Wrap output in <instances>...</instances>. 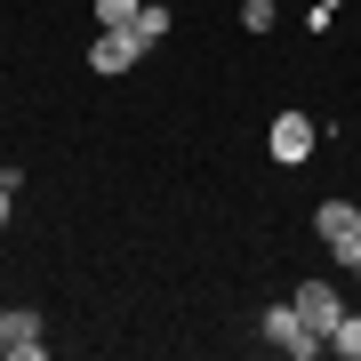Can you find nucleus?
Returning <instances> with one entry per match:
<instances>
[{
	"mask_svg": "<svg viewBox=\"0 0 361 361\" xmlns=\"http://www.w3.org/2000/svg\"><path fill=\"white\" fill-rule=\"evenodd\" d=\"M337 8H345V0H313V16H305V25H313V32H329V16H337Z\"/></svg>",
	"mask_w": 361,
	"mask_h": 361,
	"instance_id": "nucleus-13",
	"label": "nucleus"
},
{
	"mask_svg": "<svg viewBox=\"0 0 361 361\" xmlns=\"http://www.w3.org/2000/svg\"><path fill=\"white\" fill-rule=\"evenodd\" d=\"M129 32L145 40V49H153V40H169V8H137V16H129Z\"/></svg>",
	"mask_w": 361,
	"mask_h": 361,
	"instance_id": "nucleus-8",
	"label": "nucleus"
},
{
	"mask_svg": "<svg viewBox=\"0 0 361 361\" xmlns=\"http://www.w3.org/2000/svg\"><path fill=\"white\" fill-rule=\"evenodd\" d=\"M137 8H145V0H97V25H129Z\"/></svg>",
	"mask_w": 361,
	"mask_h": 361,
	"instance_id": "nucleus-11",
	"label": "nucleus"
},
{
	"mask_svg": "<svg viewBox=\"0 0 361 361\" xmlns=\"http://www.w3.org/2000/svg\"><path fill=\"white\" fill-rule=\"evenodd\" d=\"M40 353H49V329H40V313L0 305V361H40Z\"/></svg>",
	"mask_w": 361,
	"mask_h": 361,
	"instance_id": "nucleus-2",
	"label": "nucleus"
},
{
	"mask_svg": "<svg viewBox=\"0 0 361 361\" xmlns=\"http://www.w3.org/2000/svg\"><path fill=\"white\" fill-rule=\"evenodd\" d=\"M329 353H345V361H361V313H353V305L337 313V329H329Z\"/></svg>",
	"mask_w": 361,
	"mask_h": 361,
	"instance_id": "nucleus-7",
	"label": "nucleus"
},
{
	"mask_svg": "<svg viewBox=\"0 0 361 361\" xmlns=\"http://www.w3.org/2000/svg\"><path fill=\"white\" fill-rule=\"evenodd\" d=\"M273 25H281L273 0H241V32H273Z\"/></svg>",
	"mask_w": 361,
	"mask_h": 361,
	"instance_id": "nucleus-9",
	"label": "nucleus"
},
{
	"mask_svg": "<svg viewBox=\"0 0 361 361\" xmlns=\"http://www.w3.org/2000/svg\"><path fill=\"white\" fill-rule=\"evenodd\" d=\"M297 313H305L313 329H337V313H345V297H337V281H322V273H313V281H297Z\"/></svg>",
	"mask_w": 361,
	"mask_h": 361,
	"instance_id": "nucleus-5",
	"label": "nucleus"
},
{
	"mask_svg": "<svg viewBox=\"0 0 361 361\" xmlns=\"http://www.w3.org/2000/svg\"><path fill=\"white\" fill-rule=\"evenodd\" d=\"M257 329H265V345H273V353H289V361H313V353L329 345V337L313 329L297 305H265V322H257Z\"/></svg>",
	"mask_w": 361,
	"mask_h": 361,
	"instance_id": "nucleus-1",
	"label": "nucleus"
},
{
	"mask_svg": "<svg viewBox=\"0 0 361 361\" xmlns=\"http://www.w3.org/2000/svg\"><path fill=\"white\" fill-rule=\"evenodd\" d=\"M353 217H361V201H322V209H313V233H322V241H345Z\"/></svg>",
	"mask_w": 361,
	"mask_h": 361,
	"instance_id": "nucleus-6",
	"label": "nucleus"
},
{
	"mask_svg": "<svg viewBox=\"0 0 361 361\" xmlns=\"http://www.w3.org/2000/svg\"><path fill=\"white\" fill-rule=\"evenodd\" d=\"M137 56H145V40H137L129 25H97V40H89V73L113 80V73H129Z\"/></svg>",
	"mask_w": 361,
	"mask_h": 361,
	"instance_id": "nucleus-3",
	"label": "nucleus"
},
{
	"mask_svg": "<svg viewBox=\"0 0 361 361\" xmlns=\"http://www.w3.org/2000/svg\"><path fill=\"white\" fill-rule=\"evenodd\" d=\"M265 153L281 161V169L313 161V121H305V113H281V121H273V137H265Z\"/></svg>",
	"mask_w": 361,
	"mask_h": 361,
	"instance_id": "nucleus-4",
	"label": "nucleus"
},
{
	"mask_svg": "<svg viewBox=\"0 0 361 361\" xmlns=\"http://www.w3.org/2000/svg\"><path fill=\"white\" fill-rule=\"evenodd\" d=\"M16 185H25V177H16V169H0V225L16 217Z\"/></svg>",
	"mask_w": 361,
	"mask_h": 361,
	"instance_id": "nucleus-12",
	"label": "nucleus"
},
{
	"mask_svg": "<svg viewBox=\"0 0 361 361\" xmlns=\"http://www.w3.org/2000/svg\"><path fill=\"white\" fill-rule=\"evenodd\" d=\"M329 257L345 265V273H361V217H353V233H345V241H329Z\"/></svg>",
	"mask_w": 361,
	"mask_h": 361,
	"instance_id": "nucleus-10",
	"label": "nucleus"
}]
</instances>
